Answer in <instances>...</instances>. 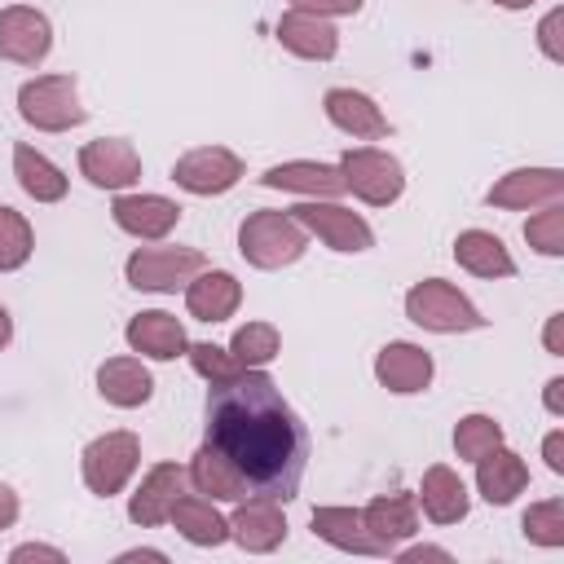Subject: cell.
Instances as JSON below:
<instances>
[{
    "label": "cell",
    "instance_id": "obj_6",
    "mask_svg": "<svg viewBox=\"0 0 564 564\" xmlns=\"http://www.w3.org/2000/svg\"><path fill=\"white\" fill-rule=\"evenodd\" d=\"M203 269H207V256L198 247H137L123 264V278L137 291L172 295V291H185Z\"/></svg>",
    "mask_w": 564,
    "mask_h": 564
},
{
    "label": "cell",
    "instance_id": "obj_37",
    "mask_svg": "<svg viewBox=\"0 0 564 564\" xmlns=\"http://www.w3.org/2000/svg\"><path fill=\"white\" fill-rule=\"evenodd\" d=\"M560 26H564V9H546V18L538 22V48L546 53V62H564V44H560Z\"/></svg>",
    "mask_w": 564,
    "mask_h": 564
},
{
    "label": "cell",
    "instance_id": "obj_22",
    "mask_svg": "<svg viewBox=\"0 0 564 564\" xmlns=\"http://www.w3.org/2000/svg\"><path fill=\"white\" fill-rule=\"evenodd\" d=\"M361 520H366L370 538L383 546V555H392L405 538L419 533V502H414V494H379L361 507Z\"/></svg>",
    "mask_w": 564,
    "mask_h": 564
},
{
    "label": "cell",
    "instance_id": "obj_13",
    "mask_svg": "<svg viewBox=\"0 0 564 564\" xmlns=\"http://www.w3.org/2000/svg\"><path fill=\"white\" fill-rule=\"evenodd\" d=\"M564 198V172L560 167H511L489 185V203L507 212H529Z\"/></svg>",
    "mask_w": 564,
    "mask_h": 564
},
{
    "label": "cell",
    "instance_id": "obj_29",
    "mask_svg": "<svg viewBox=\"0 0 564 564\" xmlns=\"http://www.w3.org/2000/svg\"><path fill=\"white\" fill-rule=\"evenodd\" d=\"M454 260L471 278H511L516 273V260H511L507 242L498 234H489V229H463L454 238Z\"/></svg>",
    "mask_w": 564,
    "mask_h": 564
},
{
    "label": "cell",
    "instance_id": "obj_45",
    "mask_svg": "<svg viewBox=\"0 0 564 564\" xmlns=\"http://www.w3.org/2000/svg\"><path fill=\"white\" fill-rule=\"evenodd\" d=\"M132 560H154V564H163L167 555H163V551H154V546H132V551H123V555H119V564H132Z\"/></svg>",
    "mask_w": 564,
    "mask_h": 564
},
{
    "label": "cell",
    "instance_id": "obj_33",
    "mask_svg": "<svg viewBox=\"0 0 564 564\" xmlns=\"http://www.w3.org/2000/svg\"><path fill=\"white\" fill-rule=\"evenodd\" d=\"M498 445H502V423L494 414H463L458 419V427H454V454L458 458L476 463Z\"/></svg>",
    "mask_w": 564,
    "mask_h": 564
},
{
    "label": "cell",
    "instance_id": "obj_24",
    "mask_svg": "<svg viewBox=\"0 0 564 564\" xmlns=\"http://www.w3.org/2000/svg\"><path fill=\"white\" fill-rule=\"evenodd\" d=\"M242 304V282L229 269H203L185 286V308L194 322H225Z\"/></svg>",
    "mask_w": 564,
    "mask_h": 564
},
{
    "label": "cell",
    "instance_id": "obj_40",
    "mask_svg": "<svg viewBox=\"0 0 564 564\" xmlns=\"http://www.w3.org/2000/svg\"><path fill=\"white\" fill-rule=\"evenodd\" d=\"M542 458H546V467L555 476H564V427H555V432L542 436Z\"/></svg>",
    "mask_w": 564,
    "mask_h": 564
},
{
    "label": "cell",
    "instance_id": "obj_8",
    "mask_svg": "<svg viewBox=\"0 0 564 564\" xmlns=\"http://www.w3.org/2000/svg\"><path fill=\"white\" fill-rule=\"evenodd\" d=\"M141 467V441L132 432H101L84 445L79 454V471H84V485L97 494V498H115Z\"/></svg>",
    "mask_w": 564,
    "mask_h": 564
},
{
    "label": "cell",
    "instance_id": "obj_31",
    "mask_svg": "<svg viewBox=\"0 0 564 564\" xmlns=\"http://www.w3.org/2000/svg\"><path fill=\"white\" fill-rule=\"evenodd\" d=\"M229 352H234V361H238L242 370H264V366L282 352V335H278L273 322H247V326L234 330Z\"/></svg>",
    "mask_w": 564,
    "mask_h": 564
},
{
    "label": "cell",
    "instance_id": "obj_21",
    "mask_svg": "<svg viewBox=\"0 0 564 564\" xmlns=\"http://www.w3.org/2000/svg\"><path fill=\"white\" fill-rule=\"evenodd\" d=\"M414 502L423 507V516H427L432 524H458V520L471 511V494H467L463 476H458L454 467H445V463H432V467L423 471Z\"/></svg>",
    "mask_w": 564,
    "mask_h": 564
},
{
    "label": "cell",
    "instance_id": "obj_34",
    "mask_svg": "<svg viewBox=\"0 0 564 564\" xmlns=\"http://www.w3.org/2000/svg\"><path fill=\"white\" fill-rule=\"evenodd\" d=\"M524 242H529L538 256H551V260L564 256V198L538 207V212L524 220Z\"/></svg>",
    "mask_w": 564,
    "mask_h": 564
},
{
    "label": "cell",
    "instance_id": "obj_35",
    "mask_svg": "<svg viewBox=\"0 0 564 564\" xmlns=\"http://www.w3.org/2000/svg\"><path fill=\"white\" fill-rule=\"evenodd\" d=\"M520 529H524V538H529L533 546H546V551L564 546V498H542V502H533V507L524 511Z\"/></svg>",
    "mask_w": 564,
    "mask_h": 564
},
{
    "label": "cell",
    "instance_id": "obj_18",
    "mask_svg": "<svg viewBox=\"0 0 564 564\" xmlns=\"http://www.w3.org/2000/svg\"><path fill=\"white\" fill-rule=\"evenodd\" d=\"M322 110H326V119H330L339 132H348L352 141H379V137L392 132V123H388V115L375 106V97H366V93H357V88H326Z\"/></svg>",
    "mask_w": 564,
    "mask_h": 564
},
{
    "label": "cell",
    "instance_id": "obj_5",
    "mask_svg": "<svg viewBox=\"0 0 564 564\" xmlns=\"http://www.w3.org/2000/svg\"><path fill=\"white\" fill-rule=\"evenodd\" d=\"M339 176H344V189L357 194L370 207H388V203H397L405 194L401 159L379 150V145H348L339 154Z\"/></svg>",
    "mask_w": 564,
    "mask_h": 564
},
{
    "label": "cell",
    "instance_id": "obj_43",
    "mask_svg": "<svg viewBox=\"0 0 564 564\" xmlns=\"http://www.w3.org/2000/svg\"><path fill=\"white\" fill-rule=\"evenodd\" d=\"M405 564H419V560H454L445 546H427V542H419V546H405V551H397Z\"/></svg>",
    "mask_w": 564,
    "mask_h": 564
},
{
    "label": "cell",
    "instance_id": "obj_15",
    "mask_svg": "<svg viewBox=\"0 0 564 564\" xmlns=\"http://www.w3.org/2000/svg\"><path fill=\"white\" fill-rule=\"evenodd\" d=\"M432 375H436L432 352L419 348V344H410V339H392V344H383V348L375 352V379H379L388 392H397V397L423 392V388L432 383Z\"/></svg>",
    "mask_w": 564,
    "mask_h": 564
},
{
    "label": "cell",
    "instance_id": "obj_39",
    "mask_svg": "<svg viewBox=\"0 0 564 564\" xmlns=\"http://www.w3.org/2000/svg\"><path fill=\"white\" fill-rule=\"evenodd\" d=\"M9 560H13V564H26V560L62 564V560H66V551H62V546H48V542H22V546H13V551H9Z\"/></svg>",
    "mask_w": 564,
    "mask_h": 564
},
{
    "label": "cell",
    "instance_id": "obj_4",
    "mask_svg": "<svg viewBox=\"0 0 564 564\" xmlns=\"http://www.w3.org/2000/svg\"><path fill=\"white\" fill-rule=\"evenodd\" d=\"M18 115L35 132H70L88 119L75 75H35L18 88Z\"/></svg>",
    "mask_w": 564,
    "mask_h": 564
},
{
    "label": "cell",
    "instance_id": "obj_28",
    "mask_svg": "<svg viewBox=\"0 0 564 564\" xmlns=\"http://www.w3.org/2000/svg\"><path fill=\"white\" fill-rule=\"evenodd\" d=\"M313 538H322L326 546L348 551V555H383V546L370 538L357 507H317L313 511Z\"/></svg>",
    "mask_w": 564,
    "mask_h": 564
},
{
    "label": "cell",
    "instance_id": "obj_36",
    "mask_svg": "<svg viewBox=\"0 0 564 564\" xmlns=\"http://www.w3.org/2000/svg\"><path fill=\"white\" fill-rule=\"evenodd\" d=\"M185 357H189V366L207 379V383H225L229 375H238L242 366L234 361V352L229 348H220V344H185Z\"/></svg>",
    "mask_w": 564,
    "mask_h": 564
},
{
    "label": "cell",
    "instance_id": "obj_3",
    "mask_svg": "<svg viewBox=\"0 0 564 564\" xmlns=\"http://www.w3.org/2000/svg\"><path fill=\"white\" fill-rule=\"evenodd\" d=\"M405 317L423 330H436V335H463V330H480L485 317L480 308L445 278H423L405 291Z\"/></svg>",
    "mask_w": 564,
    "mask_h": 564
},
{
    "label": "cell",
    "instance_id": "obj_2",
    "mask_svg": "<svg viewBox=\"0 0 564 564\" xmlns=\"http://www.w3.org/2000/svg\"><path fill=\"white\" fill-rule=\"evenodd\" d=\"M238 251L251 269H286L308 251V234L291 212H251L238 225Z\"/></svg>",
    "mask_w": 564,
    "mask_h": 564
},
{
    "label": "cell",
    "instance_id": "obj_23",
    "mask_svg": "<svg viewBox=\"0 0 564 564\" xmlns=\"http://www.w3.org/2000/svg\"><path fill=\"white\" fill-rule=\"evenodd\" d=\"M123 339H128L132 352H141V357H150V361L185 357V344H189L181 317H172V313H163V308H145V313H137V317L128 322Z\"/></svg>",
    "mask_w": 564,
    "mask_h": 564
},
{
    "label": "cell",
    "instance_id": "obj_32",
    "mask_svg": "<svg viewBox=\"0 0 564 564\" xmlns=\"http://www.w3.org/2000/svg\"><path fill=\"white\" fill-rule=\"evenodd\" d=\"M31 251H35V229H31V220H26L22 212H13V207L0 203V273L22 269V264L31 260Z\"/></svg>",
    "mask_w": 564,
    "mask_h": 564
},
{
    "label": "cell",
    "instance_id": "obj_30",
    "mask_svg": "<svg viewBox=\"0 0 564 564\" xmlns=\"http://www.w3.org/2000/svg\"><path fill=\"white\" fill-rule=\"evenodd\" d=\"M167 524H176V533H181L185 542H194V546H220V542L229 538V520H225V516L212 507V498H203V494H181V498L172 502Z\"/></svg>",
    "mask_w": 564,
    "mask_h": 564
},
{
    "label": "cell",
    "instance_id": "obj_44",
    "mask_svg": "<svg viewBox=\"0 0 564 564\" xmlns=\"http://www.w3.org/2000/svg\"><path fill=\"white\" fill-rule=\"evenodd\" d=\"M18 511H22V502H18V494L0 480V529H13V520H18Z\"/></svg>",
    "mask_w": 564,
    "mask_h": 564
},
{
    "label": "cell",
    "instance_id": "obj_19",
    "mask_svg": "<svg viewBox=\"0 0 564 564\" xmlns=\"http://www.w3.org/2000/svg\"><path fill=\"white\" fill-rule=\"evenodd\" d=\"M278 44L304 62H330L339 53V31L330 26V18L304 13V9H286L278 18Z\"/></svg>",
    "mask_w": 564,
    "mask_h": 564
},
{
    "label": "cell",
    "instance_id": "obj_41",
    "mask_svg": "<svg viewBox=\"0 0 564 564\" xmlns=\"http://www.w3.org/2000/svg\"><path fill=\"white\" fill-rule=\"evenodd\" d=\"M542 344H546V352H551V357H564V313H551V317H546Z\"/></svg>",
    "mask_w": 564,
    "mask_h": 564
},
{
    "label": "cell",
    "instance_id": "obj_25",
    "mask_svg": "<svg viewBox=\"0 0 564 564\" xmlns=\"http://www.w3.org/2000/svg\"><path fill=\"white\" fill-rule=\"evenodd\" d=\"M97 392L115 410H137L154 397V375L141 366V357H106L97 366Z\"/></svg>",
    "mask_w": 564,
    "mask_h": 564
},
{
    "label": "cell",
    "instance_id": "obj_9",
    "mask_svg": "<svg viewBox=\"0 0 564 564\" xmlns=\"http://www.w3.org/2000/svg\"><path fill=\"white\" fill-rule=\"evenodd\" d=\"M172 181L185 194L216 198V194H229L242 181V159L229 145H194L172 163Z\"/></svg>",
    "mask_w": 564,
    "mask_h": 564
},
{
    "label": "cell",
    "instance_id": "obj_12",
    "mask_svg": "<svg viewBox=\"0 0 564 564\" xmlns=\"http://www.w3.org/2000/svg\"><path fill=\"white\" fill-rule=\"evenodd\" d=\"M229 538L251 551V555H269L286 542V516H282V502L278 498H242L234 502V516H229Z\"/></svg>",
    "mask_w": 564,
    "mask_h": 564
},
{
    "label": "cell",
    "instance_id": "obj_7",
    "mask_svg": "<svg viewBox=\"0 0 564 564\" xmlns=\"http://www.w3.org/2000/svg\"><path fill=\"white\" fill-rule=\"evenodd\" d=\"M291 216L304 225L308 238H322L339 256H361L375 247V229L366 225V216L335 198H304L291 207Z\"/></svg>",
    "mask_w": 564,
    "mask_h": 564
},
{
    "label": "cell",
    "instance_id": "obj_14",
    "mask_svg": "<svg viewBox=\"0 0 564 564\" xmlns=\"http://www.w3.org/2000/svg\"><path fill=\"white\" fill-rule=\"evenodd\" d=\"M115 225L141 242H159L181 225V203H172L167 194H119L110 207Z\"/></svg>",
    "mask_w": 564,
    "mask_h": 564
},
{
    "label": "cell",
    "instance_id": "obj_38",
    "mask_svg": "<svg viewBox=\"0 0 564 564\" xmlns=\"http://www.w3.org/2000/svg\"><path fill=\"white\" fill-rule=\"evenodd\" d=\"M291 9H304L317 18H348V13H361V0H291Z\"/></svg>",
    "mask_w": 564,
    "mask_h": 564
},
{
    "label": "cell",
    "instance_id": "obj_46",
    "mask_svg": "<svg viewBox=\"0 0 564 564\" xmlns=\"http://www.w3.org/2000/svg\"><path fill=\"white\" fill-rule=\"evenodd\" d=\"M9 339H13V317H9V308L0 304V348H4Z\"/></svg>",
    "mask_w": 564,
    "mask_h": 564
},
{
    "label": "cell",
    "instance_id": "obj_20",
    "mask_svg": "<svg viewBox=\"0 0 564 564\" xmlns=\"http://www.w3.org/2000/svg\"><path fill=\"white\" fill-rule=\"evenodd\" d=\"M185 480L194 485V494H203L212 502H242V498H251V485L242 480V471L216 445H207V441L194 449Z\"/></svg>",
    "mask_w": 564,
    "mask_h": 564
},
{
    "label": "cell",
    "instance_id": "obj_42",
    "mask_svg": "<svg viewBox=\"0 0 564 564\" xmlns=\"http://www.w3.org/2000/svg\"><path fill=\"white\" fill-rule=\"evenodd\" d=\"M542 405H546V414L564 419V375H551V379H546V388H542Z\"/></svg>",
    "mask_w": 564,
    "mask_h": 564
},
{
    "label": "cell",
    "instance_id": "obj_47",
    "mask_svg": "<svg viewBox=\"0 0 564 564\" xmlns=\"http://www.w3.org/2000/svg\"><path fill=\"white\" fill-rule=\"evenodd\" d=\"M498 9H529V4H538V0H494Z\"/></svg>",
    "mask_w": 564,
    "mask_h": 564
},
{
    "label": "cell",
    "instance_id": "obj_1",
    "mask_svg": "<svg viewBox=\"0 0 564 564\" xmlns=\"http://www.w3.org/2000/svg\"><path fill=\"white\" fill-rule=\"evenodd\" d=\"M207 445H216L256 498H295L308 463V432L264 370H238L207 392Z\"/></svg>",
    "mask_w": 564,
    "mask_h": 564
},
{
    "label": "cell",
    "instance_id": "obj_17",
    "mask_svg": "<svg viewBox=\"0 0 564 564\" xmlns=\"http://www.w3.org/2000/svg\"><path fill=\"white\" fill-rule=\"evenodd\" d=\"M264 189H286V194H304V198H339L344 194V176L339 163H317V159H286L260 172Z\"/></svg>",
    "mask_w": 564,
    "mask_h": 564
},
{
    "label": "cell",
    "instance_id": "obj_16",
    "mask_svg": "<svg viewBox=\"0 0 564 564\" xmlns=\"http://www.w3.org/2000/svg\"><path fill=\"white\" fill-rule=\"evenodd\" d=\"M185 494V471L176 463H154L141 485L132 489L128 498V520L141 524V529H154V524H167L172 516V502Z\"/></svg>",
    "mask_w": 564,
    "mask_h": 564
},
{
    "label": "cell",
    "instance_id": "obj_11",
    "mask_svg": "<svg viewBox=\"0 0 564 564\" xmlns=\"http://www.w3.org/2000/svg\"><path fill=\"white\" fill-rule=\"evenodd\" d=\"M53 48V22L31 4L0 9V57L13 66H40Z\"/></svg>",
    "mask_w": 564,
    "mask_h": 564
},
{
    "label": "cell",
    "instance_id": "obj_10",
    "mask_svg": "<svg viewBox=\"0 0 564 564\" xmlns=\"http://www.w3.org/2000/svg\"><path fill=\"white\" fill-rule=\"evenodd\" d=\"M79 176L88 185H97V189L123 194V189H132L141 181V154L123 137H97V141H88L79 150Z\"/></svg>",
    "mask_w": 564,
    "mask_h": 564
},
{
    "label": "cell",
    "instance_id": "obj_27",
    "mask_svg": "<svg viewBox=\"0 0 564 564\" xmlns=\"http://www.w3.org/2000/svg\"><path fill=\"white\" fill-rule=\"evenodd\" d=\"M13 176H18L22 194L35 198V203H62L66 189H70L66 172H62L44 150H35L31 141H18V145H13Z\"/></svg>",
    "mask_w": 564,
    "mask_h": 564
},
{
    "label": "cell",
    "instance_id": "obj_26",
    "mask_svg": "<svg viewBox=\"0 0 564 564\" xmlns=\"http://www.w3.org/2000/svg\"><path fill=\"white\" fill-rule=\"evenodd\" d=\"M476 489H480L485 502L507 507V502H516V498L529 489V463H524L516 449L498 445V449H489L485 458H476Z\"/></svg>",
    "mask_w": 564,
    "mask_h": 564
}]
</instances>
